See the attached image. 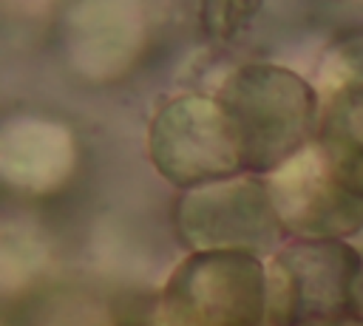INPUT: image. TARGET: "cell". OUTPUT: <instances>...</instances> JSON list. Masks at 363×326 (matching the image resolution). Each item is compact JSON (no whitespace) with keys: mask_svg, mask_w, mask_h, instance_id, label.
I'll list each match as a JSON object with an SVG mask.
<instances>
[{"mask_svg":"<svg viewBox=\"0 0 363 326\" xmlns=\"http://www.w3.org/2000/svg\"><path fill=\"white\" fill-rule=\"evenodd\" d=\"M145 17L139 0H77L65 23L71 62L88 79H116L139 57Z\"/></svg>","mask_w":363,"mask_h":326,"instance_id":"obj_7","label":"cell"},{"mask_svg":"<svg viewBox=\"0 0 363 326\" xmlns=\"http://www.w3.org/2000/svg\"><path fill=\"white\" fill-rule=\"evenodd\" d=\"M360 275L354 244L289 238L267 258V326H312L357 312Z\"/></svg>","mask_w":363,"mask_h":326,"instance_id":"obj_3","label":"cell"},{"mask_svg":"<svg viewBox=\"0 0 363 326\" xmlns=\"http://www.w3.org/2000/svg\"><path fill=\"white\" fill-rule=\"evenodd\" d=\"M261 9L264 0H199V20L213 40L233 43L252 26Z\"/></svg>","mask_w":363,"mask_h":326,"instance_id":"obj_11","label":"cell"},{"mask_svg":"<svg viewBox=\"0 0 363 326\" xmlns=\"http://www.w3.org/2000/svg\"><path fill=\"white\" fill-rule=\"evenodd\" d=\"M264 181L289 238L346 241L363 232V196L337 176L318 142L264 176Z\"/></svg>","mask_w":363,"mask_h":326,"instance_id":"obj_6","label":"cell"},{"mask_svg":"<svg viewBox=\"0 0 363 326\" xmlns=\"http://www.w3.org/2000/svg\"><path fill=\"white\" fill-rule=\"evenodd\" d=\"M173 224L190 252L224 249L267 261L289 241L264 176L252 173L184 190L176 201Z\"/></svg>","mask_w":363,"mask_h":326,"instance_id":"obj_4","label":"cell"},{"mask_svg":"<svg viewBox=\"0 0 363 326\" xmlns=\"http://www.w3.org/2000/svg\"><path fill=\"white\" fill-rule=\"evenodd\" d=\"M77 164V145L68 125L43 116H17L0 133V176L23 196L62 190Z\"/></svg>","mask_w":363,"mask_h":326,"instance_id":"obj_8","label":"cell"},{"mask_svg":"<svg viewBox=\"0 0 363 326\" xmlns=\"http://www.w3.org/2000/svg\"><path fill=\"white\" fill-rule=\"evenodd\" d=\"M312 326H363V317L357 312H349V315H340V317H332L323 323H312Z\"/></svg>","mask_w":363,"mask_h":326,"instance_id":"obj_12","label":"cell"},{"mask_svg":"<svg viewBox=\"0 0 363 326\" xmlns=\"http://www.w3.org/2000/svg\"><path fill=\"white\" fill-rule=\"evenodd\" d=\"M162 326H267V261L250 252H187L164 278Z\"/></svg>","mask_w":363,"mask_h":326,"instance_id":"obj_2","label":"cell"},{"mask_svg":"<svg viewBox=\"0 0 363 326\" xmlns=\"http://www.w3.org/2000/svg\"><path fill=\"white\" fill-rule=\"evenodd\" d=\"M357 315L363 317V275H360V286H357Z\"/></svg>","mask_w":363,"mask_h":326,"instance_id":"obj_13","label":"cell"},{"mask_svg":"<svg viewBox=\"0 0 363 326\" xmlns=\"http://www.w3.org/2000/svg\"><path fill=\"white\" fill-rule=\"evenodd\" d=\"M147 159L176 190H193L244 173L235 130L213 94H179L147 125Z\"/></svg>","mask_w":363,"mask_h":326,"instance_id":"obj_5","label":"cell"},{"mask_svg":"<svg viewBox=\"0 0 363 326\" xmlns=\"http://www.w3.org/2000/svg\"><path fill=\"white\" fill-rule=\"evenodd\" d=\"M210 94L235 130L244 173L269 176L318 136L320 99L315 82L286 65H235Z\"/></svg>","mask_w":363,"mask_h":326,"instance_id":"obj_1","label":"cell"},{"mask_svg":"<svg viewBox=\"0 0 363 326\" xmlns=\"http://www.w3.org/2000/svg\"><path fill=\"white\" fill-rule=\"evenodd\" d=\"M343 88H363V31L335 40L320 54L318 74H315L318 96H326Z\"/></svg>","mask_w":363,"mask_h":326,"instance_id":"obj_10","label":"cell"},{"mask_svg":"<svg viewBox=\"0 0 363 326\" xmlns=\"http://www.w3.org/2000/svg\"><path fill=\"white\" fill-rule=\"evenodd\" d=\"M318 99L320 119L315 142L337 176L363 196V88H343Z\"/></svg>","mask_w":363,"mask_h":326,"instance_id":"obj_9","label":"cell"}]
</instances>
